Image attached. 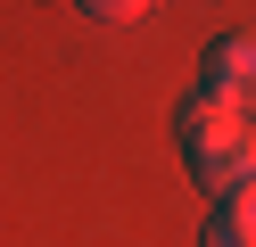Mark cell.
<instances>
[{
	"label": "cell",
	"mask_w": 256,
	"mask_h": 247,
	"mask_svg": "<svg viewBox=\"0 0 256 247\" xmlns=\"http://www.w3.org/2000/svg\"><path fill=\"white\" fill-rule=\"evenodd\" d=\"M174 132H182V157L198 173V190H215V198L256 190V115H232L223 99L190 91L182 115H174Z\"/></svg>",
	"instance_id": "obj_1"
},
{
	"label": "cell",
	"mask_w": 256,
	"mask_h": 247,
	"mask_svg": "<svg viewBox=\"0 0 256 247\" xmlns=\"http://www.w3.org/2000/svg\"><path fill=\"white\" fill-rule=\"evenodd\" d=\"M190 91L223 99L232 115H256V33H223V41L198 58V82H190Z\"/></svg>",
	"instance_id": "obj_2"
},
{
	"label": "cell",
	"mask_w": 256,
	"mask_h": 247,
	"mask_svg": "<svg viewBox=\"0 0 256 247\" xmlns=\"http://www.w3.org/2000/svg\"><path fill=\"white\" fill-rule=\"evenodd\" d=\"M74 8L91 25H132V16H149V0H74Z\"/></svg>",
	"instance_id": "obj_3"
},
{
	"label": "cell",
	"mask_w": 256,
	"mask_h": 247,
	"mask_svg": "<svg viewBox=\"0 0 256 247\" xmlns=\"http://www.w3.org/2000/svg\"><path fill=\"white\" fill-rule=\"evenodd\" d=\"M223 223H232L240 239L256 247V190H240V198H223Z\"/></svg>",
	"instance_id": "obj_4"
},
{
	"label": "cell",
	"mask_w": 256,
	"mask_h": 247,
	"mask_svg": "<svg viewBox=\"0 0 256 247\" xmlns=\"http://www.w3.org/2000/svg\"><path fill=\"white\" fill-rule=\"evenodd\" d=\"M198 247H248V239H240V231L223 223V206H215V214H206V231H198Z\"/></svg>",
	"instance_id": "obj_5"
}]
</instances>
